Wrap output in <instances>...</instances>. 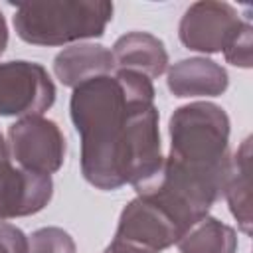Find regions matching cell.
<instances>
[{
    "label": "cell",
    "mask_w": 253,
    "mask_h": 253,
    "mask_svg": "<svg viewBox=\"0 0 253 253\" xmlns=\"http://www.w3.org/2000/svg\"><path fill=\"white\" fill-rule=\"evenodd\" d=\"M107 0H42L18 2L14 12L16 34L32 45H65L101 38L113 20Z\"/></svg>",
    "instance_id": "3957f363"
},
{
    "label": "cell",
    "mask_w": 253,
    "mask_h": 253,
    "mask_svg": "<svg viewBox=\"0 0 253 253\" xmlns=\"http://www.w3.org/2000/svg\"><path fill=\"white\" fill-rule=\"evenodd\" d=\"M245 20L227 2L202 0L194 2L182 16L178 26L180 42L194 51H223Z\"/></svg>",
    "instance_id": "52a82bcc"
},
{
    "label": "cell",
    "mask_w": 253,
    "mask_h": 253,
    "mask_svg": "<svg viewBox=\"0 0 253 253\" xmlns=\"http://www.w3.org/2000/svg\"><path fill=\"white\" fill-rule=\"evenodd\" d=\"M6 45H8V26H6V20L0 12V55L4 53Z\"/></svg>",
    "instance_id": "ac0fdd59"
},
{
    "label": "cell",
    "mask_w": 253,
    "mask_h": 253,
    "mask_svg": "<svg viewBox=\"0 0 253 253\" xmlns=\"http://www.w3.org/2000/svg\"><path fill=\"white\" fill-rule=\"evenodd\" d=\"M8 152L22 170L51 176L65 160V136L57 123L42 115L22 117L8 126Z\"/></svg>",
    "instance_id": "277c9868"
},
{
    "label": "cell",
    "mask_w": 253,
    "mask_h": 253,
    "mask_svg": "<svg viewBox=\"0 0 253 253\" xmlns=\"http://www.w3.org/2000/svg\"><path fill=\"white\" fill-rule=\"evenodd\" d=\"M176 245L180 253H235L237 233L231 225L206 215L196 221Z\"/></svg>",
    "instance_id": "4fadbf2b"
},
{
    "label": "cell",
    "mask_w": 253,
    "mask_h": 253,
    "mask_svg": "<svg viewBox=\"0 0 253 253\" xmlns=\"http://www.w3.org/2000/svg\"><path fill=\"white\" fill-rule=\"evenodd\" d=\"M115 61L101 43H73L53 57V73L65 87H77L93 77L111 75Z\"/></svg>",
    "instance_id": "8fae6325"
},
{
    "label": "cell",
    "mask_w": 253,
    "mask_h": 253,
    "mask_svg": "<svg viewBox=\"0 0 253 253\" xmlns=\"http://www.w3.org/2000/svg\"><path fill=\"white\" fill-rule=\"evenodd\" d=\"M55 103V85L36 61L0 63V117L43 115Z\"/></svg>",
    "instance_id": "5b68a950"
},
{
    "label": "cell",
    "mask_w": 253,
    "mask_h": 253,
    "mask_svg": "<svg viewBox=\"0 0 253 253\" xmlns=\"http://www.w3.org/2000/svg\"><path fill=\"white\" fill-rule=\"evenodd\" d=\"M168 130L170 154L166 160L221 192L229 162V119L225 111L208 101L188 103L174 111Z\"/></svg>",
    "instance_id": "7a4b0ae2"
},
{
    "label": "cell",
    "mask_w": 253,
    "mask_h": 253,
    "mask_svg": "<svg viewBox=\"0 0 253 253\" xmlns=\"http://www.w3.org/2000/svg\"><path fill=\"white\" fill-rule=\"evenodd\" d=\"M115 69H126L146 75L150 81L168 69V51L156 36L148 32H128L113 43Z\"/></svg>",
    "instance_id": "30bf717a"
},
{
    "label": "cell",
    "mask_w": 253,
    "mask_h": 253,
    "mask_svg": "<svg viewBox=\"0 0 253 253\" xmlns=\"http://www.w3.org/2000/svg\"><path fill=\"white\" fill-rule=\"evenodd\" d=\"M249 158L251 140L245 138L237 152L229 158L221 194L225 196L233 217L237 219L243 233H251V192H249Z\"/></svg>",
    "instance_id": "7c38bea8"
},
{
    "label": "cell",
    "mask_w": 253,
    "mask_h": 253,
    "mask_svg": "<svg viewBox=\"0 0 253 253\" xmlns=\"http://www.w3.org/2000/svg\"><path fill=\"white\" fill-rule=\"evenodd\" d=\"M28 253H77V247L65 229L42 227L28 235Z\"/></svg>",
    "instance_id": "5bb4252c"
},
{
    "label": "cell",
    "mask_w": 253,
    "mask_h": 253,
    "mask_svg": "<svg viewBox=\"0 0 253 253\" xmlns=\"http://www.w3.org/2000/svg\"><path fill=\"white\" fill-rule=\"evenodd\" d=\"M223 55H225L227 63H231V65L245 67V69L251 67V22H249V18H245L239 32L233 36L229 45L223 49Z\"/></svg>",
    "instance_id": "9a60e30c"
},
{
    "label": "cell",
    "mask_w": 253,
    "mask_h": 253,
    "mask_svg": "<svg viewBox=\"0 0 253 253\" xmlns=\"http://www.w3.org/2000/svg\"><path fill=\"white\" fill-rule=\"evenodd\" d=\"M140 101H154L152 81L126 69L93 77L71 93V121L81 136V174L97 190L113 192L126 184V128Z\"/></svg>",
    "instance_id": "6da1fadb"
},
{
    "label": "cell",
    "mask_w": 253,
    "mask_h": 253,
    "mask_svg": "<svg viewBox=\"0 0 253 253\" xmlns=\"http://www.w3.org/2000/svg\"><path fill=\"white\" fill-rule=\"evenodd\" d=\"M53 196L51 176L22 170L10 158L8 144L0 134V221L34 215Z\"/></svg>",
    "instance_id": "ba28073f"
},
{
    "label": "cell",
    "mask_w": 253,
    "mask_h": 253,
    "mask_svg": "<svg viewBox=\"0 0 253 253\" xmlns=\"http://www.w3.org/2000/svg\"><path fill=\"white\" fill-rule=\"evenodd\" d=\"M166 85L174 97H217L227 85V71L208 57L180 59L168 69Z\"/></svg>",
    "instance_id": "9c48e42d"
},
{
    "label": "cell",
    "mask_w": 253,
    "mask_h": 253,
    "mask_svg": "<svg viewBox=\"0 0 253 253\" xmlns=\"http://www.w3.org/2000/svg\"><path fill=\"white\" fill-rule=\"evenodd\" d=\"M0 253H28L26 233L6 221H0Z\"/></svg>",
    "instance_id": "2e32d148"
},
{
    "label": "cell",
    "mask_w": 253,
    "mask_h": 253,
    "mask_svg": "<svg viewBox=\"0 0 253 253\" xmlns=\"http://www.w3.org/2000/svg\"><path fill=\"white\" fill-rule=\"evenodd\" d=\"M103 253H148V251H144V249H140V247H136V245H130V243L121 241V239L115 237V239L107 245V249H105Z\"/></svg>",
    "instance_id": "e0dca14e"
},
{
    "label": "cell",
    "mask_w": 253,
    "mask_h": 253,
    "mask_svg": "<svg viewBox=\"0 0 253 253\" xmlns=\"http://www.w3.org/2000/svg\"><path fill=\"white\" fill-rule=\"evenodd\" d=\"M184 233L186 227L162 204L150 196H136L121 211L115 237L148 253H160L176 245Z\"/></svg>",
    "instance_id": "8992f818"
}]
</instances>
